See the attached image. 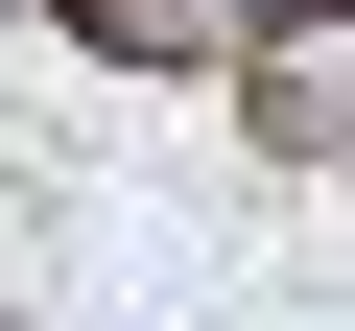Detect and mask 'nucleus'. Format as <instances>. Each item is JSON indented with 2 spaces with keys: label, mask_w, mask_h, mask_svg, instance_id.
<instances>
[{
  "label": "nucleus",
  "mask_w": 355,
  "mask_h": 331,
  "mask_svg": "<svg viewBox=\"0 0 355 331\" xmlns=\"http://www.w3.org/2000/svg\"><path fill=\"white\" fill-rule=\"evenodd\" d=\"M71 48H119V71H237V0H48Z\"/></svg>",
  "instance_id": "f03ea898"
},
{
  "label": "nucleus",
  "mask_w": 355,
  "mask_h": 331,
  "mask_svg": "<svg viewBox=\"0 0 355 331\" xmlns=\"http://www.w3.org/2000/svg\"><path fill=\"white\" fill-rule=\"evenodd\" d=\"M237 118L284 166H355V0H237Z\"/></svg>",
  "instance_id": "f257e3e1"
}]
</instances>
